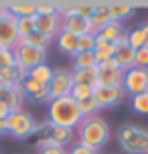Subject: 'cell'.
Masks as SVG:
<instances>
[{
	"mask_svg": "<svg viewBox=\"0 0 148 154\" xmlns=\"http://www.w3.org/2000/svg\"><path fill=\"white\" fill-rule=\"evenodd\" d=\"M75 136L79 144H83L87 148H94L95 152H100L101 148L108 144L112 130L109 124L101 118V116H91V118H83L81 124L75 128Z\"/></svg>",
	"mask_w": 148,
	"mask_h": 154,
	"instance_id": "6da1fadb",
	"label": "cell"
},
{
	"mask_svg": "<svg viewBox=\"0 0 148 154\" xmlns=\"http://www.w3.org/2000/svg\"><path fill=\"white\" fill-rule=\"evenodd\" d=\"M47 120L55 126H61V128H69V130H75L83 116L79 112V103L71 95H65V97H57V100H51L47 106Z\"/></svg>",
	"mask_w": 148,
	"mask_h": 154,
	"instance_id": "7a4b0ae2",
	"label": "cell"
},
{
	"mask_svg": "<svg viewBox=\"0 0 148 154\" xmlns=\"http://www.w3.org/2000/svg\"><path fill=\"white\" fill-rule=\"evenodd\" d=\"M118 144L126 154H148V130L136 124H126L118 132Z\"/></svg>",
	"mask_w": 148,
	"mask_h": 154,
	"instance_id": "3957f363",
	"label": "cell"
},
{
	"mask_svg": "<svg viewBox=\"0 0 148 154\" xmlns=\"http://www.w3.org/2000/svg\"><path fill=\"white\" fill-rule=\"evenodd\" d=\"M6 134L14 140H26L35 136V130H37V120L31 112L26 109H20V112H12V114L6 118Z\"/></svg>",
	"mask_w": 148,
	"mask_h": 154,
	"instance_id": "277c9868",
	"label": "cell"
},
{
	"mask_svg": "<svg viewBox=\"0 0 148 154\" xmlns=\"http://www.w3.org/2000/svg\"><path fill=\"white\" fill-rule=\"evenodd\" d=\"M12 51H14V61L26 71H31L35 67L43 65V63H47V51H41V49H35L31 45H24L20 41L14 45Z\"/></svg>",
	"mask_w": 148,
	"mask_h": 154,
	"instance_id": "5b68a950",
	"label": "cell"
},
{
	"mask_svg": "<svg viewBox=\"0 0 148 154\" xmlns=\"http://www.w3.org/2000/svg\"><path fill=\"white\" fill-rule=\"evenodd\" d=\"M122 89L126 95H138V93L148 91V69L142 67H132V69L124 71V81H122Z\"/></svg>",
	"mask_w": 148,
	"mask_h": 154,
	"instance_id": "8992f818",
	"label": "cell"
},
{
	"mask_svg": "<svg viewBox=\"0 0 148 154\" xmlns=\"http://www.w3.org/2000/svg\"><path fill=\"white\" fill-rule=\"evenodd\" d=\"M71 89H73V73L69 69H55L53 79L49 83V95H51V100L71 95Z\"/></svg>",
	"mask_w": 148,
	"mask_h": 154,
	"instance_id": "52a82bcc",
	"label": "cell"
},
{
	"mask_svg": "<svg viewBox=\"0 0 148 154\" xmlns=\"http://www.w3.org/2000/svg\"><path fill=\"white\" fill-rule=\"evenodd\" d=\"M94 97L97 101L100 109H112L124 101L126 91L122 87H103V85H97L94 89Z\"/></svg>",
	"mask_w": 148,
	"mask_h": 154,
	"instance_id": "ba28073f",
	"label": "cell"
},
{
	"mask_svg": "<svg viewBox=\"0 0 148 154\" xmlns=\"http://www.w3.org/2000/svg\"><path fill=\"white\" fill-rule=\"evenodd\" d=\"M35 29L37 32L53 38L63 31V18L61 14H37L35 16Z\"/></svg>",
	"mask_w": 148,
	"mask_h": 154,
	"instance_id": "9c48e42d",
	"label": "cell"
},
{
	"mask_svg": "<svg viewBox=\"0 0 148 154\" xmlns=\"http://www.w3.org/2000/svg\"><path fill=\"white\" fill-rule=\"evenodd\" d=\"M124 81V71L118 67L116 63H106V65H97V85L103 87H122Z\"/></svg>",
	"mask_w": 148,
	"mask_h": 154,
	"instance_id": "30bf717a",
	"label": "cell"
},
{
	"mask_svg": "<svg viewBox=\"0 0 148 154\" xmlns=\"http://www.w3.org/2000/svg\"><path fill=\"white\" fill-rule=\"evenodd\" d=\"M18 43V35H16V18L10 12L0 18V49H14Z\"/></svg>",
	"mask_w": 148,
	"mask_h": 154,
	"instance_id": "8fae6325",
	"label": "cell"
},
{
	"mask_svg": "<svg viewBox=\"0 0 148 154\" xmlns=\"http://www.w3.org/2000/svg\"><path fill=\"white\" fill-rule=\"evenodd\" d=\"M20 87H23V93L26 100H31L32 103H47L51 101V95H49V85H41L39 81H35V79H31V77H26L23 83H20Z\"/></svg>",
	"mask_w": 148,
	"mask_h": 154,
	"instance_id": "7c38bea8",
	"label": "cell"
},
{
	"mask_svg": "<svg viewBox=\"0 0 148 154\" xmlns=\"http://www.w3.org/2000/svg\"><path fill=\"white\" fill-rule=\"evenodd\" d=\"M0 101H2V103L10 109V114H12V112L24 109L26 97H24L20 85H4V89H2V93H0Z\"/></svg>",
	"mask_w": 148,
	"mask_h": 154,
	"instance_id": "4fadbf2b",
	"label": "cell"
},
{
	"mask_svg": "<svg viewBox=\"0 0 148 154\" xmlns=\"http://www.w3.org/2000/svg\"><path fill=\"white\" fill-rule=\"evenodd\" d=\"M61 18H63V31L71 32V35H75V37H81V35L91 32V24H89V20L77 16L75 12H69V14L61 16Z\"/></svg>",
	"mask_w": 148,
	"mask_h": 154,
	"instance_id": "5bb4252c",
	"label": "cell"
},
{
	"mask_svg": "<svg viewBox=\"0 0 148 154\" xmlns=\"http://www.w3.org/2000/svg\"><path fill=\"white\" fill-rule=\"evenodd\" d=\"M29 77V71L23 69L18 63H12L4 69H0V81L4 85H20Z\"/></svg>",
	"mask_w": 148,
	"mask_h": 154,
	"instance_id": "9a60e30c",
	"label": "cell"
},
{
	"mask_svg": "<svg viewBox=\"0 0 148 154\" xmlns=\"http://www.w3.org/2000/svg\"><path fill=\"white\" fill-rule=\"evenodd\" d=\"M109 23H112V18H109V2H97V4H95L94 16L89 18L91 32H94V35H97V32H100L103 26H108Z\"/></svg>",
	"mask_w": 148,
	"mask_h": 154,
	"instance_id": "2e32d148",
	"label": "cell"
},
{
	"mask_svg": "<svg viewBox=\"0 0 148 154\" xmlns=\"http://www.w3.org/2000/svg\"><path fill=\"white\" fill-rule=\"evenodd\" d=\"M53 43H57V49L61 51L63 55H67V57H75L77 55V43H79V37H75V35H71V32L67 31H61L57 37H55Z\"/></svg>",
	"mask_w": 148,
	"mask_h": 154,
	"instance_id": "e0dca14e",
	"label": "cell"
},
{
	"mask_svg": "<svg viewBox=\"0 0 148 154\" xmlns=\"http://www.w3.org/2000/svg\"><path fill=\"white\" fill-rule=\"evenodd\" d=\"M134 8H136V4H130V2H109V18H112V23L124 24V20H128L134 14Z\"/></svg>",
	"mask_w": 148,
	"mask_h": 154,
	"instance_id": "ac0fdd59",
	"label": "cell"
},
{
	"mask_svg": "<svg viewBox=\"0 0 148 154\" xmlns=\"http://www.w3.org/2000/svg\"><path fill=\"white\" fill-rule=\"evenodd\" d=\"M114 63L122 71H128L136 67V51L132 47H118L116 53H114Z\"/></svg>",
	"mask_w": 148,
	"mask_h": 154,
	"instance_id": "d6986e66",
	"label": "cell"
},
{
	"mask_svg": "<svg viewBox=\"0 0 148 154\" xmlns=\"http://www.w3.org/2000/svg\"><path fill=\"white\" fill-rule=\"evenodd\" d=\"M6 8L14 18H35L37 16V2H12Z\"/></svg>",
	"mask_w": 148,
	"mask_h": 154,
	"instance_id": "ffe728a7",
	"label": "cell"
},
{
	"mask_svg": "<svg viewBox=\"0 0 148 154\" xmlns=\"http://www.w3.org/2000/svg\"><path fill=\"white\" fill-rule=\"evenodd\" d=\"M73 85H87V87H97V67L95 69H79L73 71Z\"/></svg>",
	"mask_w": 148,
	"mask_h": 154,
	"instance_id": "44dd1931",
	"label": "cell"
},
{
	"mask_svg": "<svg viewBox=\"0 0 148 154\" xmlns=\"http://www.w3.org/2000/svg\"><path fill=\"white\" fill-rule=\"evenodd\" d=\"M53 73H55L53 67H51L49 63H43V65H39V67H35V69L29 71V77L35 79V81H39L41 85H49L51 79H53Z\"/></svg>",
	"mask_w": 148,
	"mask_h": 154,
	"instance_id": "7402d4cb",
	"label": "cell"
},
{
	"mask_svg": "<svg viewBox=\"0 0 148 154\" xmlns=\"http://www.w3.org/2000/svg\"><path fill=\"white\" fill-rule=\"evenodd\" d=\"M97 67V61H95V53L89 51V53H77L73 57V71L79 69H95Z\"/></svg>",
	"mask_w": 148,
	"mask_h": 154,
	"instance_id": "603a6c76",
	"label": "cell"
},
{
	"mask_svg": "<svg viewBox=\"0 0 148 154\" xmlns=\"http://www.w3.org/2000/svg\"><path fill=\"white\" fill-rule=\"evenodd\" d=\"M20 43H24V45H31L35 47V49H41V51H47L49 47H51V43H53V38L45 37V35H41V32H32V35H29L26 38H23Z\"/></svg>",
	"mask_w": 148,
	"mask_h": 154,
	"instance_id": "cb8c5ba5",
	"label": "cell"
},
{
	"mask_svg": "<svg viewBox=\"0 0 148 154\" xmlns=\"http://www.w3.org/2000/svg\"><path fill=\"white\" fill-rule=\"evenodd\" d=\"M124 31H126L124 24H120V23H109L108 26H103V29H101L97 35H100L103 41H108V43H114V41H116V38L120 37V35H122Z\"/></svg>",
	"mask_w": 148,
	"mask_h": 154,
	"instance_id": "d4e9b609",
	"label": "cell"
},
{
	"mask_svg": "<svg viewBox=\"0 0 148 154\" xmlns=\"http://www.w3.org/2000/svg\"><path fill=\"white\" fill-rule=\"evenodd\" d=\"M128 47H132L134 51L146 47V37H144L142 26H136V29H132V31H128Z\"/></svg>",
	"mask_w": 148,
	"mask_h": 154,
	"instance_id": "484cf974",
	"label": "cell"
},
{
	"mask_svg": "<svg viewBox=\"0 0 148 154\" xmlns=\"http://www.w3.org/2000/svg\"><path fill=\"white\" fill-rule=\"evenodd\" d=\"M35 31H37L35 29V18H16V35H18V41L26 38Z\"/></svg>",
	"mask_w": 148,
	"mask_h": 154,
	"instance_id": "4316f807",
	"label": "cell"
},
{
	"mask_svg": "<svg viewBox=\"0 0 148 154\" xmlns=\"http://www.w3.org/2000/svg\"><path fill=\"white\" fill-rule=\"evenodd\" d=\"M79 112H81V116H83V118H91V116H97V112H100V106H97L95 97H89V100L79 101Z\"/></svg>",
	"mask_w": 148,
	"mask_h": 154,
	"instance_id": "83f0119b",
	"label": "cell"
},
{
	"mask_svg": "<svg viewBox=\"0 0 148 154\" xmlns=\"http://www.w3.org/2000/svg\"><path fill=\"white\" fill-rule=\"evenodd\" d=\"M132 109L140 116H148V91L132 97Z\"/></svg>",
	"mask_w": 148,
	"mask_h": 154,
	"instance_id": "f1b7e54d",
	"label": "cell"
},
{
	"mask_svg": "<svg viewBox=\"0 0 148 154\" xmlns=\"http://www.w3.org/2000/svg\"><path fill=\"white\" fill-rule=\"evenodd\" d=\"M95 4L97 2H75V8H73V12L77 16H81V18H91L95 12Z\"/></svg>",
	"mask_w": 148,
	"mask_h": 154,
	"instance_id": "f546056e",
	"label": "cell"
},
{
	"mask_svg": "<svg viewBox=\"0 0 148 154\" xmlns=\"http://www.w3.org/2000/svg\"><path fill=\"white\" fill-rule=\"evenodd\" d=\"M89 51H95V35L94 32L81 35L79 43H77V53H89Z\"/></svg>",
	"mask_w": 148,
	"mask_h": 154,
	"instance_id": "4dcf8cb0",
	"label": "cell"
},
{
	"mask_svg": "<svg viewBox=\"0 0 148 154\" xmlns=\"http://www.w3.org/2000/svg\"><path fill=\"white\" fill-rule=\"evenodd\" d=\"M71 97L77 101V103L83 101V100H89V97H94V87H87V85H73Z\"/></svg>",
	"mask_w": 148,
	"mask_h": 154,
	"instance_id": "1f68e13d",
	"label": "cell"
},
{
	"mask_svg": "<svg viewBox=\"0 0 148 154\" xmlns=\"http://www.w3.org/2000/svg\"><path fill=\"white\" fill-rule=\"evenodd\" d=\"M37 14H59L57 12V2H37Z\"/></svg>",
	"mask_w": 148,
	"mask_h": 154,
	"instance_id": "d6a6232c",
	"label": "cell"
},
{
	"mask_svg": "<svg viewBox=\"0 0 148 154\" xmlns=\"http://www.w3.org/2000/svg\"><path fill=\"white\" fill-rule=\"evenodd\" d=\"M14 61V51L12 49H0V69H4L8 65H12Z\"/></svg>",
	"mask_w": 148,
	"mask_h": 154,
	"instance_id": "836d02e7",
	"label": "cell"
},
{
	"mask_svg": "<svg viewBox=\"0 0 148 154\" xmlns=\"http://www.w3.org/2000/svg\"><path fill=\"white\" fill-rule=\"evenodd\" d=\"M67 154H100V152H95L94 148H87L79 142H73L71 148H67Z\"/></svg>",
	"mask_w": 148,
	"mask_h": 154,
	"instance_id": "e575fe53",
	"label": "cell"
},
{
	"mask_svg": "<svg viewBox=\"0 0 148 154\" xmlns=\"http://www.w3.org/2000/svg\"><path fill=\"white\" fill-rule=\"evenodd\" d=\"M136 67L148 69V47H142L136 51Z\"/></svg>",
	"mask_w": 148,
	"mask_h": 154,
	"instance_id": "d590c367",
	"label": "cell"
},
{
	"mask_svg": "<svg viewBox=\"0 0 148 154\" xmlns=\"http://www.w3.org/2000/svg\"><path fill=\"white\" fill-rule=\"evenodd\" d=\"M114 47H116V49H118V47H128V29H126V31L114 41Z\"/></svg>",
	"mask_w": 148,
	"mask_h": 154,
	"instance_id": "8d00e7d4",
	"label": "cell"
},
{
	"mask_svg": "<svg viewBox=\"0 0 148 154\" xmlns=\"http://www.w3.org/2000/svg\"><path fill=\"white\" fill-rule=\"evenodd\" d=\"M39 154H67V148L53 146V148H45V150H39Z\"/></svg>",
	"mask_w": 148,
	"mask_h": 154,
	"instance_id": "74e56055",
	"label": "cell"
},
{
	"mask_svg": "<svg viewBox=\"0 0 148 154\" xmlns=\"http://www.w3.org/2000/svg\"><path fill=\"white\" fill-rule=\"evenodd\" d=\"M8 116H10V109H8L6 106H4V103L0 101V122H6Z\"/></svg>",
	"mask_w": 148,
	"mask_h": 154,
	"instance_id": "f35d334b",
	"label": "cell"
},
{
	"mask_svg": "<svg viewBox=\"0 0 148 154\" xmlns=\"http://www.w3.org/2000/svg\"><path fill=\"white\" fill-rule=\"evenodd\" d=\"M140 26H142V31H144V37H146V47H148V23L140 24Z\"/></svg>",
	"mask_w": 148,
	"mask_h": 154,
	"instance_id": "ab89813d",
	"label": "cell"
},
{
	"mask_svg": "<svg viewBox=\"0 0 148 154\" xmlns=\"http://www.w3.org/2000/svg\"><path fill=\"white\" fill-rule=\"evenodd\" d=\"M8 12V8H6V4H0V18H2V16L6 14Z\"/></svg>",
	"mask_w": 148,
	"mask_h": 154,
	"instance_id": "60d3db41",
	"label": "cell"
},
{
	"mask_svg": "<svg viewBox=\"0 0 148 154\" xmlns=\"http://www.w3.org/2000/svg\"><path fill=\"white\" fill-rule=\"evenodd\" d=\"M4 134H6V124L0 122V136H4Z\"/></svg>",
	"mask_w": 148,
	"mask_h": 154,
	"instance_id": "b9f144b4",
	"label": "cell"
},
{
	"mask_svg": "<svg viewBox=\"0 0 148 154\" xmlns=\"http://www.w3.org/2000/svg\"><path fill=\"white\" fill-rule=\"evenodd\" d=\"M2 89H4V83H2V81H0V93H2Z\"/></svg>",
	"mask_w": 148,
	"mask_h": 154,
	"instance_id": "7bdbcfd3",
	"label": "cell"
}]
</instances>
